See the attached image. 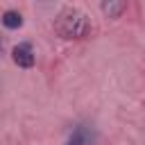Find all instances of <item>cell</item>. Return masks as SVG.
I'll use <instances>...</instances> for the list:
<instances>
[{
	"label": "cell",
	"instance_id": "cell-3",
	"mask_svg": "<svg viewBox=\"0 0 145 145\" xmlns=\"http://www.w3.org/2000/svg\"><path fill=\"white\" fill-rule=\"evenodd\" d=\"M93 143V131L86 125H77L68 138V145H91Z\"/></svg>",
	"mask_w": 145,
	"mask_h": 145
},
{
	"label": "cell",
	"instance_id": "cell-6",
	"mask_svg": "<svg viewBox=\"0 0 145 145\" xmlns=\"http://www.w3.org/2000/svg\"><path fill=\"white\" fill-rule=\"evenodd\" d=\"M0 50H2V43H0Z\"/></svg>",
	"mask_w": 145,
	"mask_h": 145
},
{
	"label": "cell",
	"instance_id": "cell-2",
	"mask_svg": "<svg viewBox=\"0 0 145 145\" xmlns=\"http://www.w3.org/2000/svg\"><path fill=\"white\" fill-rule=\"evenodd\" d=\"M11 59L20 68H32L34 66V50H32V45L29 43H18L11 50Z\"/></svg>",
	"mask_w": 145,
	"mask_h": 145
},
{
	"label": "cell",
	"instance_id": "cell-4",
	"mask_svg": "<svg viewBox=\"0 0 145 145\" xmlns=\"http://www.w3.org/2000/svg\"><path fill=\"white\" fill-rule=\"evenodd\" d=\"M102 11L109 16V18H118L122 11H125V2H102Z\"/></svg>",
	"mask_w": 145,
	"mask_h": 145
},
{
	"label": "cell",
	"instance_id": "cell-1",
	"mask_svg": "<svg viewBox=\"0 0 145 145\" xmlns=\"http://www.w3.org/2000/svg\"><path fill=\"white\" fill-rule=\"evenodd\" d=\"M54 29L59 36L63 39H82L91 32V20L84 11L75 9V7H66L57 14L54 18Z\"/></svg>",
	"mask_w": 145,
	"mask_h": 145
},
{
	"label": "cell",
	"instance_id": "cell-5",
	"mask_svg": "<svg viewBox=\"0 0 145 145\" xmlns=\"http://www.w3.org/2000/svg\"><path fill=\"white\" fill-rule=\"evenodd\" d=\"M2 25L9 27V29H16V27L23 25V18H20L18 11H5V16H2Z\"/></svg>",
	"mask_w": 145,
	"mask_h": 145
}]
</instances>
